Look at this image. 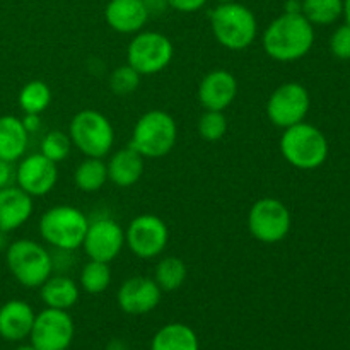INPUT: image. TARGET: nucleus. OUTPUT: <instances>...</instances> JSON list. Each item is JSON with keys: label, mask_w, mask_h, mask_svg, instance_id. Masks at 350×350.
Returning a JSON list of instances; mask_svg holds the SVG:
<instances>
[{"label": "nucleus", "mask_w": 350, "mask_h": 350, "mask_svg": "<svg viewBox=\"0 0 350 350\" xmlns=\"http://www.w3.org/2000/svg\"><path fill=\"white\" fill-rule=\"evenodd\" d=\"M314 44V26L301 12H284L265 27L262 46L275 62H296Z\"/></svg>", "instance_id": "f257e3e1"}, {"label": "nucleus", "mask_w": 350, "mask_h": 350, "mask_svg": "<svg viewBox=\"0 0 350 350\" xmlns=\"http://www.w3.org/2000/svg\"><path fill=\"white\" fill-rule=\"evenodd\" d=\"M211 27L217 43L231 51L246 50L258 34L255 14L239 2L219 3L211 12Z\"/></svg>", "instance_id": "f03ea898"}, {"label": "nucleus", "mask_w": 350, "mask_h": 350, "mask_svg": "<svg viewBox=\"0 0 350 350\" xmlns=\"http://www.w3.org/2000/svg\"><path fill=\"white\" fill-rule=\"evenodd\" d=\"M176 140L178 126L173 116L163 109H150L133 125L130 147L146 159H159L174 149Z\"/></svg>", "instance_id": "7ed1b4c3"}, {"label": "nucleus", "mask_w": 350, "mask_h": 350, "mask_svg": "<svg viewBox=\"0 0 350 350\" xmlns=\"http://www.w3.org/2000/svg\"><path fill=\"white\" fill-rule=\"evenodd\" d=\"M280 152L291 166L311 171L325 164L328 157V140L320 129L306 122L284 129Z\"/></svg>", "instance_id": "20e7f679"}, {"label": "nucleus", "mask_w": 350, "mask_h": 350, "mask_svg": "<svg viewBox=\"0 0 350 350\" xmlns=\"http://www.w3.org/2000/svg\"><path fill=\"white\" fill-rule=\"evenodd\" d=\"M88 215L72 205H55L43 212L40 234L46 245L60 252H75L82 246L88 231Z\"/></svg>", "instance_id": "39448f33"}, {"label": "nucleus", "mask_w": 350, "mask_h": 350, "mask_svg": "<svg viewBox=\"0 0 350 350\" xmlns=\"http://www.w3.org/2000/svg\"><path fill=\"white\" fill-rule=\"evenodd\" d=\"M5 263L14 279L27 289H40L53 272V256L34 239H17L10 243Z\"/></svg>", "instance_id": "423d86ee"}, {"label": "nucleus", "mask_w": 350, "mask_h": 350, "mask_svg": "<svg viewBox=\"0 0 350 350\" xmlns=\"http://www.w3.org/2000/svg\"><path fill=\"white\" fill-rule=\"evenodd\" d=\"M72 146L85 157L105 159L115 146V129L108 116L96 109H82L75 113L68 125Z\"/></svg>", "instance_id": "0eeeda50"}, {"label": "nucleus", "mask_w": 350, "mask_h": 350, "mask_svg": "<svg viewBox=\"0 0 350 350\" xmlns=\"http://www.w3.org/2000/svg\"><path fill=\"white\" fill-rule=\"evenodd\" d=\"M174 46L159 31H139L126 46V64L140 75H156L171 64Z\"/></svg>", "instance_id": "6e6552de"}, {"label": "nucleus", "mask_w": 350, "mask_h": 350, "mask_svg": "<svg viewBox=\"0 0 350 350\" xmlns=\"http://www.w3.org/2000/svg\"><path fill=\"white\" fill-rule=\"evenodd\" d=\"M293 217L284 202L273 197H263L252 205L248 212V231L263 245H275L287 238Z\"/></svg>", "instance_id": "1a4fd4ad"}, {"label": "nucleus", "mask_w": 350, "mask_h": 350, "mask_svg": "<svg viewBox=\"0 0 350 350\" xmlns=\"http://www.w3.org/2000/svg\"><path fill=\"white\" fill-rule=\"evenodd\" d=\"M170 241L166 222L154 214H140L125 229V246L140 260H152L163 255Z\"/></svg>", "instance_id": "9d476101"}, {"label": "nucleus", "mask_w": 350, "mask_h": 350, "mask_svg": "<svg viewBox=\"0 0 350 350\" xmlns=\"http://www.w3.org/2000/svg\"><path fill=\"white\" fill-rule=\"evenodd\" d=\"M75 327L68 311L44 308L34 317L29 344L36 350H68Z\"/></svg>", "instance_id": "9b49d317"}, {"label": "nucleus", "mask_w": 350, "mask_h": 350, "mask_svg": "<svg viewBox=\"0 0 350 350\" xmlns=\"http://www.w3.org/2000/svg\"><path fill=\"white\" fill-rule=\"evenodd\" d=\"M311 98L299 82H286L270 94L267 101V116L279 129H289L304 122L310 111Z\"/></svg>", "instance_id": "f8f14e48"}, {"label": "nucleus", "mask_w": 350, "mask_h": 350, "mask_svg": "<svg viewBox=\"0 0 350 350\" xmlns=\"http://www.w3.org/2000/svg\"><path fill=\"white\" fill-rule=\"evenodd\" d=\"M125 246V229L111 217L89 221L81 248L89 260L111 263Z\"/></svg>", "instance_id": "ddd939ff"}, {"label": "nucleus", "mask_w": 350, "mask_h": 350, "mask_svg": "<svg viewBox=\"0 0 350 350\" xmlns=\"http://www.w3.org/2000/svg\"><path fill=\"white\" fill-rule=\"evenodd\" d=\"M58 181V167L43 154H31L19 159L16 167V185L29 197H44Z\"/></svg>", "instance_id": "4468645a"}, {"label": "nucleus", "mask_w": 350, "mask_h": 350, "mask_svg": "<svg viewBox=\"0 0 350 350\" xmlns=\"http://www.w3.org/2000/svg\"><path fill=\"white\" fill-rule=\"evenodd\" d=\"M161 287L150 277H130L120 286L116 303L125 314L142 317L156 310L161 303Z\"/></svg>", "instance_id": "2eb2a0df"}, {"label": "nucleus", "mask_w": 350, "mask_h": 350, "mask_svg": "<svg viewBox=\"0 0 350 350\" xmlns=\"http://www.w3.org/2000/svg\"><path fill=\"white\" fill-rule=\"evenodd\" d=\"M197 96L205 109L226 111L238 96V81L229 70L215 68L204 75L198 84Z\"/></svg>", "instance_id": "dca6fc26"}, {"label": "nucleus", "mask_w": 350, "mask_h": 350, "mask_svg": "<svg viewBox=\"0 0 350 350\" xmlns=\"http://www.w3.org/2000/svg\"><path fill=\"white\" fill-rule=\"evenodd\" d=\"M150 16L146 0H109L105 19L113 31L120 34H135L144 29Z\"/></svg>", "instance_id": "f3484780"}, {"label": "nucleus", "mask_w": 350, "mask_h": 350, "mask_svg": "<svg viewBox=\"0 0 350 350\" xmlns=\"http://www.w3.org/2000/svg\"><path fill=\"white\" fill-rule=\"evenodd\" d=\"M33 197L21 190L19 187L2 188L0 190V232L17 231L23 228L33 215Z\"/></svg>", "instance_id": "a211bd4d"}, {"label": "nucleus", "mask_w": 350, "mask_h": 350, "mask_svg": "<svg viewBox=\"0 0 350 350\" xmlns=\"http://www.w3.org/2000/svg\"><path fill=\"white\" fill-rule=\"evenodd\" d=\"M34 310L21 299H10L0 306V337L7 342H23L29 338L34 323Z\"/></svg>", "instance_id": "6ab92c4d"}, {"label": "nucleus", "mask_w": 350, "mask_h": 350, "mask_svg": "<svg viewBox=\"0 0 350 350\" xmlns=\"http://www.w3.org/2000/svg\"><path fill=\"white\" fill-rule=\"evenodd\" d=\"M108 181L118 188H130L142 178L146 170V157L140 156L133 147H123L116 150L106 163Z\"/></svg>", "instance_id": "aec40b11"}, {"label": "nucleus", "mask_w": 350, "mask_h": 350, "mask_svg": "<svg viewBox=\"0 0 350 350\" xmlns=\"http://www.w3.org/2000/svg\"><path fill=\"white\" fill-rule=\"evenodd\" d=\"M29 144V133L23 120L14 115L0 116V159L16 163L23 159Z\"/></svg>", "instance_id": "412c9836"}, {"label": "nucleus", "mask_w": 350, "mask_h": 350, "mask_svg": "<svg viewBox=\"0 0 350 350\" xmlns=\"http://www.w3.org/2000/svg\"><path fill=\"white\" fill-rule=\"evenodd\" d=\"M41 301L46 308L68 311L77 304L81 289L74 279L67 275H50L40 287Z\"/></svg>", "instance_id": "4be33fe9"}, {"label": "nucleus", "mask_w": 350, "mask_h": 350, "mask_svg": "<svg viewBox=\"0 0 350 350\" xmlns=\"http://www.w3.org/2000/svg\"><path fill=\"white\" fill-rule=\"evenodd\" d=\"M150 350H200V342L188 325L167 323L154 334Z\"/></svg>", "instance_id": "5701e85b"}, {"label": "nucleus", "mask_w": 350, "mask_h": 350, "mask_svg": "<svg viewBox=\"0 0 350 350\" xmlns=\"http://www.w3.org/2000/svg\"><path fill=\"white\" fill-rule=\"evenodd\" d=\"M108 181V167L99 157H85L74 171V183L84 193H96Z\"/></svg>", "instance_id": "b1692460"}, {"label": "nucleus", "mask_w": 350, "mask_h": 350, "mask_svg": "<svg viewBox=\"0 0 350 350\" xmlns=\"http://www.w3.org/2000/svg\"><path fill=\"white\" fill-rule=\"evenodd\" d=\"M187 277V263L181 258H178V256H166V258H163L156 265L152 279L156 280L161 291H164V293H173V291H178L183 286Z\"/></svg>", "instance_id": "393cba45"}, {"label": "nucleus", "mask_w": 350, "mask_h": 350, "mask_svg": "<svg viewBox=\"0 0 350 350\" xmlns=\"http://www.w3.org/2000/svg\"><path fill=\"white\" fill-rule=\"evenodd\" d=\"M51 89L46 82L43 81H31L23 85L17 96V103L23 113H31V115H41L46 111L48 106L51 105Z\"/></svg>", "instance_id": "a878e982"}, {"label": "nucleus", "mask_w": 350, "mask_h": 350, "mask_svg": "<svg viewBox=\"0 0 350 350\" xmlns=\"http://www.w3.org/2000/svg\"><path fill=\"white\" fill-rule=\"evenodd\" d=\"M344 12V0H303L301 14L313 26L334 24Z\"/></svg>", "instance_id": "bb28decb"}, {"label": "nucleus", "mask_w": 350, "mask_h": 350, "mask_svg": "<svg viewBox=\"0 0 350 350\" xmlns=\"http://www.w3.org/2000/svg\"><path fill=\"white\" fill-rule=\"evenodd\" d=\"M111 284V269L109 263L98 262V260H89L81 270L79 277V286L88 294H101Z\"/></svg>", "instance_id": "cd10ccee"}, {"label": "nucleus", "mask_w": 350, "mask_h": 350, "mask_svg": "<svg viewBox=\"0 0 350 350\" xmlns=\"http://www.w3.org/2000/svg\"><path fill=\"white\" fill-rule=\"evenodd\" d=\"M72 147L74 146H72V140L68 137V133L62 132V130H51V132H48L41 139L40 152L50 161H53L55 164H58L70 156Z\"/></svg>", "instance_id": "c85d7f7f"}, {"label": "nucleus", "mask_w": 350, "mask_h": 350, "mask_svg": "<svg viewBox=\"0 0 350 350\" xmlns=\"http://www.w3.org/2000/svg\"><path fill=\"white\" fill-rule=\"evenodd\" d=\"M140 77H142V75H140L135 68L130 67L129 64L118 65V67L109 74V89H111L113 94L116 96H130L139 89Z\"/></svg>", "instance_id": "c756f323"}, {"label": "nucleus", "mask_w": 350, "mask_h": 350, "mask_svg": "<svg viewBox=\"0 0 350 350\" xmlns=\"http://www.w3.org/2000/svg\"><path fill=\"white\" fill-rule=\"evenodd\" d=\"M229 123L224 111H212L205 109L204 115L198 118V133L207 142H217L228 133Z\"/></svg>", "instance_id": "7c9ffc66"}, {"label": "nucleus", "mask_w": 350, "mask_h": 350, "mask_svg": "<svg viewBox=\"0 0 350 350\" xmlns=\"http://www.w3.org/2000/svg\"><path fill=\"white\" fill-rule=\"evenodd\" d=\"M330 50L340 60H350V26L337 27L330 38Z\"/></svg>", "instance_id": "2f4dec72"}, {"label": "nucleus", "mask_w": 350, "mask_h": 350, "mask_svg": "<svg viewBox=\"0 0 350 350\" xmlns=\"http://www.w3.org/2000/svg\"><path fill=\"white\" fill-rule=\"evenodd\" d=\"M208 0H166L167 7L178 10L181 14H193L198 12L202 7H205Z\"/></svg>", "instance_id": "473e14b6"}, {"label": "nucleus", "mask_w": 350, "mask_h": 350, "mask_svg": "<svg viewBox=\"0 0 350 350\" xmlns=\"http://www.w3.org/2000/svg\"><path fill=\"white\" fill-rule=\"evenodd\" d=\"M16 181V167L14 163L0 159V190L10 187Z\"/></svg>", "instance_id": "72a5a7b5"}, {"label": "nucleus", "mask_w": 350, "mask_h": 350, "mask_svg": "<svg viewBox=\"0 0 350 350\" xmlns=\"http://www.w3.org/2000/svg\"><path fill=\"white\" fill-rule=\"evenodd\" d=\"M21 120H23L24 129H26V132L29 133V135H33V133H36L38 130L41 129V115H31V113H24V116Z\"/></svg>", "instance_id": "f704fd0d"}, {"label": "nucleus", "mask_w": 350, "mask_h": 350, "mask_svg": "<svg viewBox=\"0 0 350 350\" xmlns=\"http://www.w3.org/2000/svg\"><path fill=\"white\" fill-rule=\"evenodd\" d=\"M105 350H130V347L123 338H113V340L108 342Z\"/></svg>", "instance_id": "c9c22d12"}, {"label": "nucleus", "mask_w": 350, "mask_h": 350, "mask_svg": "<svg viewBox=\"0 0 350 350\" xmlns=\"http://www.w3.org/2000/svg\"><path fill=\"white\" fill-rule=\"evenodd\" d=\"M342 16L345 17V24L350 26V0H344V12H342Z\"/></svg>", "instance_id": "e433bc0d"}, {"label": "nucleus", "mask_w": 350, "mask_h": 350, "mask_svg": "<svg viewBox=\"0 0 350 350\" xmlns=\"http://www.w3.org/2000/svg\"><path fill=\"white\" fill-rule=\"evenodd\" d=\"M14 350H36V349H34L31 344H21V345H17Z\"/></svg>", "instance_id": "4c0bfd02"}, {"label": "nucleus", "mask_w": 350, "mask_h": 350, "mask_svg": "<svg viewBox=\"0 0 350 350\" xmlns=\"http://www.w3.org/2000/svg\"><path fill=\"white\" fill-rule=\"evenodd\" d=\"M219 3H229V2H238V0H217Z\"/></svg>", "instance_id": "58836bf2"}, {"label": "nucleus", "mask_w": 350, "mask_h": 350, "mask_svg": "<svg viewBox=\"0 0 350 350\" xmlns=\"http://www.w3.org/2000/svg\"><path fill=\"white\" fill-rule=\"evenodd\" d=\"M2 246H3V234L0 232V250H2Z\"/></svg>", "instance_id": "ea45409f"}]
</instances>
